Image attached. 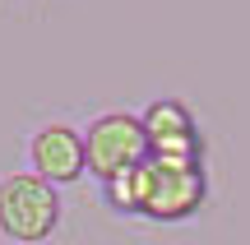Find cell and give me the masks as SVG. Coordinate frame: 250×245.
<instances>
[{
  "label": "cell",
  "mask_w": 250,
  "mask_h": 245,
  "mask_svg": "<svg viewBox=\"0 0 250 245\" xmlns=\"http://www.w3.org/2000/svg\"><path fill=\"white\" fill-rule=\"evenodd\" d=\"M65 218L61 190L46 185L33 171H5L0 176V236L14 245H42L56 236Z\"/></svg>",
  "instance_id": "cell-1"
},
{
  "label": "cell",
  "mask_w": 250,
  "mask_h": 245,
  "mask_svg": "<svg viewBox=\"0 0 250 245\" xmlns=\"http://www.w3.org/2000/svg\"><path fill=\"white\" fill-rule=\"evenodd\" d=\"M204 204H208L204 162H186V157H148L144 162L139 218H148V222H190Z\"/></svg>",
  "instance_id": "cell-2"
},
{
  "label": "cell",
  "mask_w": 250,
  "mask_h": 245,
  "mask_svg": "<svg viewBox=\"0 0 250 245\" xmlns=\"http://www.w3.org/2000/svg\"><path fill=\"white\" fill-rule=\"evenodd\" d=\"M83 148H88V176L111 181L130 167L148 162V134L134 111H102L83 125Z\"/></svg>",
  "instance_id": "cell-3"
},
{
  "label": "cell",
  "mask_w": 250,
  "mask_h": 245,
  "mask_svg": "<svg viewBox=\"0 0 250 245\" xmlns=\"http://www.w3.org/2000/svg\"><path fill=\"white\" fill-rule=\"evenodd\" d=\"M28 171L42 176L46 185H74L88 176V148H83V130L70 120H42L28 134Z\"/></svg>",
  "instance_id": "cell-4"
},
{
  "label": "cell",
  "mask_w": 250,
  "mask_h": 245,
  "mask_svg": "<svg viewBox=\"0 0 250 245\" xmlns=\"http://www.w3.org/2000/svg\"><path fill=\"white\" fill-rule=\"evenodd\" d=\"M144 134H148V157H186V162H204V139H199L195 111L181 97H153L139 111Z\"/></svg>",
  "instance_id": "cell-5"
},
{
  "label": "cell",
  "mask_w": 250,
  "mask_h": 245,
  "mask_svg": "<svg viewBox=\"0 0 250 245\" xmlns=\"http://www.w3.org/2000/svg\"><path fill=\"white\" fill-rule=\"evenodd\" d=\"M102 199H107L111 213H121V218H139V204H144V162L130 167V171L111 176V181H102Z\"/></svg>",
  "instance_id": "cell-6"
}]
</instances>
